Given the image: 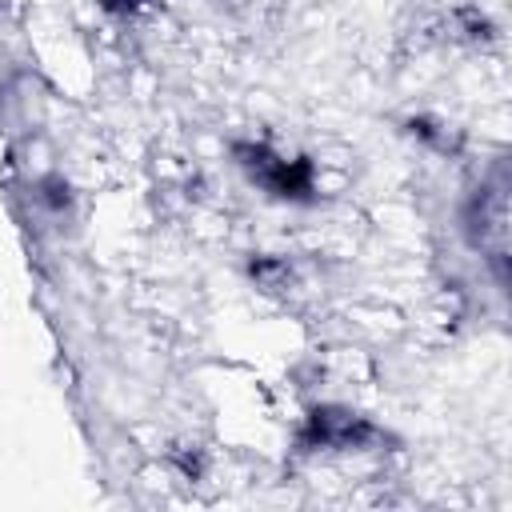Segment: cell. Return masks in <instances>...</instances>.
Returning <instances> with one entry per match:
<instances>
[{
    "instance_id": "cell-1",
    "label": "cell",
    "mask_w": 512,
    "mask_h": 512,
    "mask_svg": "<svg viewBox=\"0 0 512 512\" xmlns=\"http://www.w3.org/2000/svg\"><path fill=\"white\" fill-rule=\"evenodd\" d=\"M140 0H104V8H112V12H132Z\"/></svg>"
}]
</instances>
